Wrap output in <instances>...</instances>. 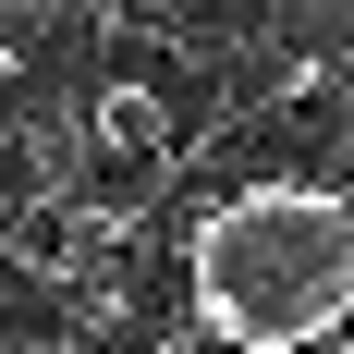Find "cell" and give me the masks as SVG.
Returning a JSON list of instances; mask_svg holds the SVG:
<instances>
[{"label":"cell","mask_w":354,"mask_h":354,"mask_svg":"<svg viewBox=\"0 0 354 354\" xmlns=\"http://www.w3.org/2000/svg\"><path fill=\"white\" fill-rule=\"evenodd\" d=\"M354 318V196L342 183H245L196 220V342L293 354Z\"/></svg>","instance_id":"obj_1"},{"label":"cell","mask_w":354,"mask_h":354,"mask_svg":"<svg viewBox=\"0 0 354 354\" xmlns=\"http://www.w3.org/2000/svg\"><path fill=\"white\" fill-rule=\"evenodd\" d=\"M86 147H110V159H122V147H159V98H147V86H110L98 122H86Z\"/></svg>","instance_id":"obj_2"},{"label":"cell","mask_w":354,"mask_h":354,"mask_svg":"<svg viewBox=\"0 0 354 354\" xmlns=\"http://www.w3.org/2000/svg\"><path fill=\"white\" fill-rule=\"evenodd\" d=\"M25 171L49 183V196H62V183L86 171V135H73V122H37V135H25Z\"/></svg>","instance_id":"obj_3"},{"label":"cell","mask_w":354,"mask_h":354,"mask_svg":"<svg viewBox=\"0 0 354 354\" xmlns=\"http://www.w3.org/2000/svg\"><path fill=\"white\" fill-rule=\"evenodd\" d=\"M293 354H354V318H342V330H318V342H293Z\"/></svg>","instance_id":"obj_4"},{"label":"cell","mask_w":354,"mask_h":354,"mask_svg":"<svg viewBox=\"0 0 354 354\" xmlns=\"http://www.w3.org/2000/svg\"><path fill=\"white\" fill-rule=\"evenodd\" d=\"M135 354H208V342H196V330H171V342H135Z\"/></svg>","instance_id":"obj_5"}]
</instances>
